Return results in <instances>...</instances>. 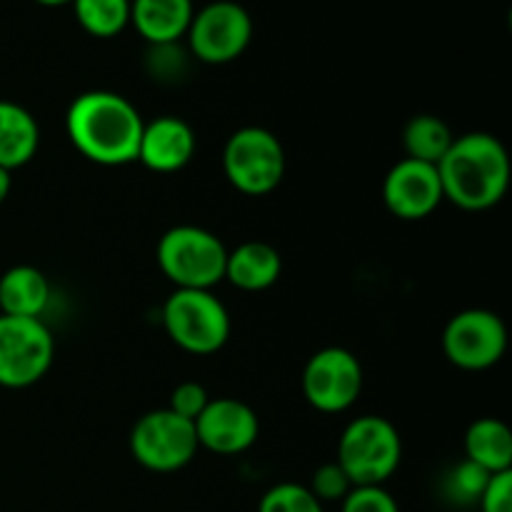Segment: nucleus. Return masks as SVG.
I'll use <instances>...</instances> for the list:
<instances>
[{"mask_svg": "<svg viewBox=\"0 0 512 512\" xmlns=\"http://www.w3.org/2000/svg\"><path fill=\"white\" fill-rule=\"evenodd\" d=\"M195 130L178 115H160L143 125L138 163L153 173H178L195 155Z\"/></svg>", "mask_w": 512, "mask_h": 512, "instance_id": "nucleus-14", "label": "nucleus"}, {"mask_svg": "<svg viewBox=\"0 0 512 512\" xmlns=\"http://www.w3.org/2000/svg\"><path fill=\"white\" fill-rule=\"evenodd\" d=\"M193 15V0H130V23L148 45L178 43Z\"/></svg>", "mask_w": 512, "mask_h": 512, "instance_id": "nucleus-15", "label": "nucleus"}, {"mask_svg": "<svg viewBox=\"0 0 512 512\" xmlns=\"http://www.w3.org/2000/svg\"><path fill=\"white\" fill-rule=\"evenodd\" d=\"M465 460L483 468L485 473L512 470V433L498 418H480L465 430Z\"/></svg>", "mask_w": 512, "mask_h": 512, "instance_id": "nucleus-19", "label": "nucleus"}, {"mask_svg": "<svg viewBox=\"0 0 512 512\" xmlns=\"http://www.w3.org/2000/svg\"><path fill=\"white\" fill-rule=\"evenodd\" d=\"M10 190H13V173L5 168H0V205L8 200Z\"/></svg>", "mask_w": 512, "mask_h": 512, "instance_id": "nucleus-29", "label": "nucleus"}, {"mask_svg": "<svg viewBox=\"0 0 512 512\" xmlns=\"http://www.w3.org/2000/svg\"><path fill=\"white\" fill-rule=\"evenodd\" d=\"M340 512H400V505L385 485H355L340 500Z\"/></svg>", "mask_w": 512, "mask_h": 512, "instance_id": "nucleus-25", "label": "nucleus"}, {"mask_svg": "<svg viewBox=\"0 0 512 512\" xmlns=\"http://www.w3.org/2000/svg\"><path fill=\"white\" fill-rule=\"evenodd\" d=\"M40 145L38 120L28 108L0 100V168L18 170L35 158Z\"/></svg>", "mask_w": 512, "mask_h": 512, "instance_id": "nucleus-18", "label": "nucleus"}, {"mask_svg": "<svg viewBox=\"0 0 512 512\" xmlns=\"http://www.w3.org/2000/svg\"><path fill=\"white\" fill-rule=\"evenodd\" d=\"M48 278L33 265H13L0 275V313L13 318H40L50 303Z\"/></svg>", "mask_w": 512, "mask_h": 512, "instance_id": "nucleus-17", "label": "nucleus"}, {"mask_svg": "<svg viewBox=\"0 0 512 512\" xmlns=\"http://www.w3.org/2000/svg\"><path fill=\"white\" fill-rule=\"evenodd\" d=\"M148 65L155 75H163V78H175V75L183 70L185 53L180 50L178 43L150 45Z\"/></svg>", "mask_w": 512, "mask_h": 512, "instance_id": "nucleus-28", "label": "nucleus"}, {"mask_svg": "<svg viewBox=\"0 0 512 512\" xmlns=\"http://www.w3.org/2000/svg\"><path fill=\"white\" fill-rule=\"evenodd\" d=\"M185 38H188L190 55L200 63H233L253 40V18L235 0H213L195 10Z\"/></svg>", "mask_w": 512, "mask_h": 512, "instance_id": "nucleus-9", "label": "nucleus"}, {"mask_svg": "<svg viewBox=\"0 0 512 512\" xmlns=\"http://www.w3.org/2000/svg\"><path fill=\"white\" fill-rule=\"evenodd\" d=\"M38 5H45V8H60V5H70L73 0H35Z\"/></svg>", "mask_w": 512, "mask_h": 512, "instance_id": "nucleus-30", "label": "nucleus"}, {"mask_svg": "<svg viewBox=\"0 0 512 512\" xmlns=\"http://www.w3.org/2000/svg\"><path fill=\"white\" fill-rule=\"evenodd\" d=\"M445 200L468 213L490 210L508 195L510 155L500 138L490 133L455 135L438 163Z\"/></svg>", "mask_w": 512, "mask_h": 512, "instance_id": "nucleus-2", "label": "nucleus"}, {"mask_svg": "<svg viewBox=\"0 0 512 512\" xmlns=\"http://www.w3.org/2000/svg\"><path fill=\"white\" fill-rule=\"evenodd\" d=\"M258 512H325L308 485L278 483L260 498Z\"/></svg>", "mask_w": 512, "mask_h": 512, "instance_id": "nucleus-22", "label": "nucleus"}, {"mask_svg": "<svg viewBox=\"0 0 512 512\" xmlns=\"http://www.w3.org/2000/svg\"><path fill=\"white\" fill-rule=\"evenodd\" d=\"M488 480L490 473H485L483 468H478V465L470 463V460H463V463H458L450 470L448 480H445V493H448V498L458 505L478 503Z\"/></svg>", "mask_w": 512, "mask_h": 512, "instance_id": "nucleus-23", "label": "nucleus"}, {"mask_svg": "<svg viewBox=\"0 0 512 512\" xmlns=\"http://www.w3.org/2000/svg\"><path fill=\"white\" fill-rule=\"evenodd\" d=\"M455 135L450 125L438 115H415L403 128L405 158L420 160V163L438 165L453 145Z\"/></svg>", "mask_w": 512, "mask_h": 512, "instance_id": "nucleus-20", "label": "nucleus"}, {"mask_svg": "<svg viewBox=\"0 0 512 512\" xmlns=\"http://www.w3.org/2000/svg\"><path fill=\"white\" fill-rule=\"evenodd\" d=\"M508 328L493 310L468 308L455 315L443 330V353L455 368L480 373L503 360Z\"/></svg>", "mask_w": 512, "mask_h": 512, "instance_id": "nucleus-10", "label": "nucleus"}, {"mask_svg": "<svg viewBox=\"0 0 512 512\" xmlns=\"http://www.w3.org/2000/svg\"><path fill=\"white\" fill-rule=\"evenodd\" d=\"M208 403H210L208 390H205L200 383H195V380H185V383L175 385L173 393H170L168 410H173V413L180 415V418L195 423V418L203 413Z\"/></svg>", "mask_w": 512, "mask_h": 512, "instance_id": "nucleus-26", "label": "nucleus"}, {"mask_svg": "<svg viewBox=\"0 0 512 512\" xmlns=\"http://www.w3.org/2000/svg\"><path fill=\"white\" fill-rule=\"evenodd\" d=\"M160 318L168 338L190 355L218 353L230 338V313L213 290H173Z\"/></svg>", "mask_w": 512, "mask_h": 512, "instance_id": "nucleus-6", "label": "nucleus"}, {"mask_svg": "<svg viewBox=\"0 0 512 512\" xmlns=\"http://www.w3.org/2000/svg\"><path fill=\"white\" fill-rule=\"evenodd\" d=\"M55 338L40 318L0 313V388L23 390L48 375Z\"/></svg>", "mask_w": 512, "mask_h": 512, "instance_id": "nucleus-8", "label": "nucleus"}, {"mask_svg": "<svg viewBox=\"0 0 512 512\" xmlns=\"http://www.w3.org/2000/svg\"><path fill=\"white\" fill-rule=\"evenodd\" d=\"M145 120L138 108L113 90H88L70 103L65 133L85 160L120 168L138 160Z\"/></svg>", "mask_w": 512, "mask_h": 512, "instance_id": "nucleus-1", "label": "nucleus"}, {"mask_svg": "<svg viewBox=\"0 0 512 512\" xmlns=\"http://www.w3.org/2000/svg\"><path fill=\"white\" fill-rule=\"evenodd\" d=\"M285 148L278 135L260 125L235 130L223 148V173L238 193L260 198L283 183Z\"/></svg>", "mask_w": 512, "mask_h": 512, "instance_id": "nucleus-5", "label": "nucleus"}, {"mask_svg": "<svg viewBox=\"0 0 512 512\" xmlns=\"http://www.w3.org/2000/svg\"><path fill=\"white\" fill-rule=\"evenodd\" d=\"M403 460L398 428L380 415H360L345 425L335 463L355 485H385Z\"/></svg>", "mask_w": 512, "mask_h": 512, "instance_id": "nucleus-4", "label": "nucleus"}, {"mask_svg": "<svg viewBox=\"0 0 512 512\" xmlns=\"http://www.w3.org/2000/svg\"><path fill=\"white\" fill-rule=\"evenodd\" d=\"M80 28L93 38H115L130 25V0H73Z\"/></svg>", "mask_w": 512, "mask_h": 512, "instance_id": "nucleus-21", "label": "nucleus"}, {"mask_svg": "<svg viewBox=\"0 0 512 512\" xmlns=\"http://www.w3.org/2000/svg\"><path fill=\"white\" fill-rule=\"evenodd\" d=\"M130 453L150 473H178L193 463L200 445L195 425L173 410L158 408L140 415L130 430Z\"/></svg>", "mask_w": 512, "mask_h": 512, "instance_id": "nucleus-7", "label": "nucleus"}, {"mask_svg": "<svg viewBox=\"0 0 512 512\" xmlns=\"http://www.w3.org/2000/svg\"><path fill=\"white\" fill-rule=\"evenodd\" d=\"M445 200L438 165L403 158L383 180V203L395 218L425 220Z\"/></svg>", "mask_w": 512, "mask_h": 512, "instance_id": "nucleus-12", "label": "nucleus"}, {"mask_svg": "<svg viewBox=\"0 0 512 512\" xmlns=\"http://www.w3.org/2000/svg\"><path fill=\"white\" fill-rule=\"evenodd\" d=\"M303 398L318 413H345L353 408L363 390V365L348 348L318 350L303 368Z\"/></svg>", "mask_w": 512, "mask_h": 512, "instance_id": "nucleus-11", "label": "nucleus"}, {"mask_svg": "<svg viewBox=\"0 0 512 512\" xmlns=\"http://www.w3.org/2000/svg\"><path fill=\"white\" fill-rule=\"evenodd\" d=\"M308 488L320 503H340L353 490V483L345 475V470L333 460V463H323L315 468Z\"/></svg>", "mask_w": 512, "mask_h": 512, "instance_id": "nucleus-24", "label": "nucleus"}, {"mask_svg": "<svg viewBox=\"0 0 512 512\" xmlns=\"http://www.w3.org/2000/svg\"><path fill=\"white\" fill-rule=\"evenodd\" d=\"M478 505L480 512H512V470L490 475Z\"/></svg>", "mask_w": 512, "mask_h": 512, "instance_id": "nucleus-27", "label": "nucleus"}, {"mask_svg": "<svg viewBox=\"0 0 512 512\" xmlns=\"http://www.w3.org/2000/svg\"><path fill=\"white\" fill-rule=\"evenodd\" d=\"M283 273V258L265 240H245L228 250L225 260V280L245 293H263L273 288Z\"/></svg>", "mask_w": 512, "mask_h": 512, "instance_id": "nucleus-16", "label": "nucleus"}, {"mask_svg": "<svg viewBox=\"0 0 512 512\" xmlns=\"http://www.w3.org/2000/svg\"><path fill=\"white\" fill-rule=\"evenodd\" d=\"M193 425L200 448L225 458L250 450L260 435L258 415L238 398H210Z\"/></svg>", "mask_w": 512, "mask_h": 512, "instance_id": "nucleus-13", "label": "nucleus"}, {"mask_svg": "<svg viewBox=\"0 0 512 512\" xmlns=\"http://www.w3.org/2000/svg\"><path fill=\"white\" fill-rule=\"evenodd\" d=\"M155 258L175 290H213L225 280L228 248L200 225H175L160 235Z\"/></svg>", "mask_w": 512, "mask_h": 512, "instance_id": "nucleus-3", "label": "nucleus"}]
</instances>
